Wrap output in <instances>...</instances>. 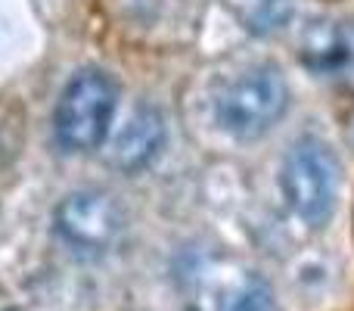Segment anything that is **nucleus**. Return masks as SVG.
I'll return each instance as SVG.
<instances>
[{"mask_svg": "<svg viewBox=\"0 0 354 311\" xmlns=\"http://www.w3.org/2000/svg\"><path fill=\"white\" fill-rule=\"evenodd\" d=\"M283 193L308 227H324L330 221L339 196V162L324 141L301 137L292 143L283 162Z\"/></svg>", "mask_w": 354, "mask_h": 311, "instance_id": "7ed1b4c3", "label": "nucleus"}, {"mask_svg": "<svg viewBox=\"0 0 354 311\" xmlns=\"http://www.w3.org/2000/svg\"><path fill=\"white\" fill-rule=\"evenodd\" d=\"M212 311H274V296L261 274L230 268L212 281Z\"/></svg>", "mask_w": 354, "mask_h": 311, "instance_id": "0eeeda50", "label": "nucleus"}, {"mask_svg": "<svg viewBox=\"0 0 354 311\" xmlns=\"http://www.w3.org/2000/svg\"><path fill=\"white\" fill-rule=\"evenodd\" d=\"M56 233L81 256H103L122 240L124 208L106 190H75L56 206Z\"/></svg>", "mask_w": 354, "mask_h": 311, "instance_id": "20e7f679", "label": "nucleus"}, {"mask_svg": "<svg viewBox=\"0 0 354 311\" xmlns=\"http://www.w3.org/2000/svg\"><path fill=\"white\" fill-rule=\"evenodd\" d=\"M299 56L311 75L354 91V16L311 22L301 35Z\"/></svg>", "mask_w": 354, "mask_h": 311, "instance_id": "39448f33", "label": "nucleus"}, {"mask_svg": "<svg viewBox=\"0 0 354 311\" xmlns=\"http://www.w3.org/2000/svg\"><path fill=\"white\" fill-rule=\"evenodd\" d=\"M289 106L286 78L277 66H252L221 91L218 125L236 141H252L270 131Z\"/></svg>", "mask_w": 354, "mask_h": 311, "instance_id": "f03ea898", "label": "nucleus"}, {"mask_svg": "<svg viewBox=\"0 0 354 311\" xmlns=\"http://www.w3.org/2000/svg\"><path fill=\"white\" fill-rule=\"evenodd\" d=\"M165 147V118L156 106L143 103L140 109L131 112L128 125L115 134L109 150V165L122 175L143 171Z\"/></svg>", "mask_w": 354, "mask_h": 311, "instance_id": "423d86ee", "label": "nucleus"}, {"mask_svg": "<svg viewBox=\"0 0 354 311\" xmlns=\"http://www.w3.org/2000/svg\"><path fill=\"white\" fill-rule=\"evenodd\" d=\"M230 10L252 35H277L292 19L295 0H230Z\"/></svg>", "mask_w": 354, "mask_h": 311, "instance_id": "6e6552de", "label": "nucleus"}, {"mask_svg": "<svg viewBox=\"0 0 354 311\" xmlns=\"http://www.w3.org/2000/svg\"><path fill=\"white\" fill-rule=\"evenodd\" d=\"M115 81L100 69H84L66 85L56 103L53 128L66 153H91L106 141L115 112Z\"/></svg>", "mask_w": 354, "mask_h": 311, "instance_id": "f257e3e1", "label": "nucleus"}]
</instances>
